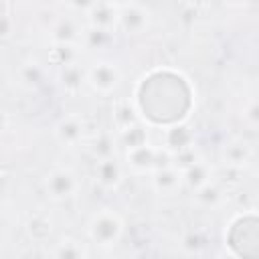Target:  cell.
Listing matches in <instances>:
<instances>
[{"mask_svg": "<svg viewBox=\"0 0 259 259\" xmlns=\"http://www.w3.org/2000/svg\"><path fill=\"white\" fill-rule=\"evenodd\" d=\"M115 138H117V144L123 148V152L130 150V148H136V146H142V144L152 142L150 140V134H148V127L142 121L132 123V125H127L123 130H117L115 132Z\"/></svg>", "mask_w": 259, "mask_h": 259, "instance_id": "obj_19", "label": "cell"}, {"mask_svg": "<svg viewBox=\"0 0 259 259\" xmlns=\"http://www.w3.org/2000/svg\"><path fill=\"white\" fill-rule=\"evenodd\" d=\"M111 117H113V132L123 130V127L132 125V123H138V121H140V117H138L136 109H134L127 101H119V103L113 107Z\"/></svg>", "mask_w": 259, "mask_h": 259, "instance_id": "obj_22", "label": "cell"}, {"mask_svg": "<svg viewBox=\"0 0 259 259\" xmlns=\"http://www.w3.org/2000/svg\"><path fill=\"white\" fill-rule=\"evenodd\" d=\"M42 67L38 63H22V67L18 69V77L24 85L28 87H36L42 81Z\"/></svg>", "mask_w": 259, "mask_h": 259, "instance_id": "obj_24", "label": "cell"}, {"mask_svg": "<svg viewBox=\"0 0 259 259\" xmlns=\"http://www.w3.org/2000/svg\"><path fill=\"white\" fill-rule=\"evenodd\" d=\"M85 28L87 26L79 14L63 8L47 28V36L51 47H81Z\"/></svg>", "mask_w": 259, "mask_h": 259, "instance_id": "obj_4", "label": "cell"}, {"mask_svg": "<svg viewBox=\"0 0 259 259\" xmlns=\"http://www.w3.org/2000/svg\"><path fill=\"white\" fill-rule=\"evenodd\" d=\"M253 146L249 140L245 138H231L227 140L223 146H221V152H219V158L221 162L227 166V168H233V170H241L245 166L251 164L253 160Z\"/></svg>", "mask_w": 259, "mask_h": 259, "instance_id": "obj_11", "label": "cell"}, {"mask_svg": "<svg viewBox=\"0 0 259 259\" xmlns=\"http://www.w3.org/2000/svg\"><path fill=\"white\" fill-rule=\"evenodd\" d=\"M117 30L127 36L146 34L152 26V12L138 2H117Z\"/></svg>", "mask_w": 259, "mask_h": 259, "instance_id": "obj_6", "label": "cell"}, {"mask_svg": "<svg viewBox=\"0 0 259 259\" xmlns=\"http://www.w3.org/2000/svg\"><path fill=\"white\" fill-rule=\"evenodd\" d=\"M115 42V32H107V30H93V28H85V36L81 47L85 51H105Z\"/></svg>", "mask_w": 259, "mask_h": 259, "instance_id": "obj_21", "label": "cell"}, {"mask_svg": "<svg viewBox=\"0 0 259 259\" xmlns=\"http://www.w3.org/2000/svg\"><path fill=\"white\" fill-rule=\"evenodd\" d=\"M81 18L87 28L117 32V2H87Z\"/></svg>", "mask_w": 259, "mask_h": 259, "instance_id": "obj_9", "label": "cell"}, {"mask_svg": "<svg viewBox=\"0 0 259 259\" xmlns=\"http://www.w3.org/2000/svg\"><path fill=\"white\" fill-rule=\"evenodd\" d=\"M125 172H127V168L117 156L95 160L93 168H91V176H93L95 184L105 192L119 190V186L125 182Z\"/></svg>", "mask_w": 259, "mask_h": 259, "instance_id": "obj_8", "label": "cell"}, {"mask_svg": "<svg viewBox=\"0 0 259 259\" xmlns=\"http://www.w3.org/2000/svg\"><path fill=\"white\" fill-rule=\"evenodd\" d=\"M182 176H184V186L190 188L192 192H196L198 188H202L214 180V168L210 162H206L204 158L198 156L190 166H186L182 170Z\"/></svg>", "mask_w": 259, "mask_h": 259, "instance_id": "obj_15", "label": "cell"}, {"mask_svg": "<svg viewBox=\"0 0 259 259\" xmlns=\"http://www.w3.org/2000/svg\"><path fill=\"white\" fill-rule=\"evenodd\" d=\"M194 202L204 210L221 208L225 204V190L217 180H212L210 184H206L194 192Z\"/></svg>", "mask_w": 259, "mask_h": 259, "instance_id": "obj_18", "label": "cell"}, {"mask_svg": "<svg viewBox=\"0 0 259 259\" xmlns=\"http://www.w3.org/2000/svg\"><path fill=\"white\" fill-rule=\"evenodd\" d=\"M53 227H55V223H53L51 214L45 212V210H36V212H32V214H28V219H26V223H24L26 235H28L32 241H36V243L49 241V237L53 235Z\"/></svg>", "mask_w": 259, "mask_h": 259, "instance_id": "obj_17", "label": "cell"}, {"mask_svg": "<svg viewBox=\"0 0 259 259\" xmlns=\"http://www.w3.org/2000/svg\"><path fill=\"white\" fill-rule=\"evenodd\" d=\"M81 51H83V47H51L49 61L57 69H63V67L81 63Z\"/></svg>", "mask_w": 259, "mask_h": 259, "instance_id": "obj_20", "label": "cell"}, {"mask_svg": "<svg viewBox=\"0 0 259 259\" xmlns=\"http://www.w3.org/2000/svg\"><path fill=\"white\" fill-rule=\"evenodd\" d=\"M117 138H115V132H109V130H99V132H93L85 144V148L89 150L93 162L95 160H103V158H111V156H117Z\"/></svg>", "mask_w": 259, "mask_h": 259, "instance_id": "obj_14", "label": "cell"}, {"mask_svg": "<svg viewBox=\"0 0 259 259\" xmlns=\"http://www.w3.org/2000/svg\"><path fill=\"white\" fill-rule=\"evenodd\" d=\"M81 178L67 166H55L42 176V190L51 202H69L81 192Z\"/></svg>", "mask_w": 259, "mask_h": 259, "instance_id": "obj_3", "label": "cell"}, {"mask_svg": "<svg viewBox=\"0 0 259 259\" xmlns=\"http://www.w3.org/2000/svg\"><path fill=\"white\" fill-rule=\"evenodd\" d=\"M241 119L247 127L251 130H259V97H249L243 105H241Z\"/></svg>", "mask_w": 259, "mask_h": 259, "instance_id": "obj_23", "label": "cell"}, {"mask_svg": "<svg viewBox=\"0 0 259 259\" xmlns=\"http://www.w3.org/2000/svg\"><path fill=\"white\" fill-rule=\"evenodd\" d=\"M123 164L132 174L138 176H152L156 170L174 164V158L164 148L148 142L123 152Z\"/></svg>", "mask_w": 259, "mask_h": 259, "instance_id": "obj_2", "label": "cell"}, {"mask_svg": "<svg viewBox=\"0 0 259 259\" xmlns=\"http://www.w3.org/2000/svg\"><path fill=\"white\" fill-rule=\"evenodd\" d=\"M85 235L97 249L111 251L121 243L125 235V221L111 206L97 208L85 223Z\"/></svg>", "mask_w": 259, "mask_h": 259, "instance_id": "obj_1", "label": "cell"}, {"mask_svg": "<svg viewBox=\"0 0 259 259\" xmlns=\"http://www.w3.org/2000/svg\"><path fill=\"white\" fill-rule=\"evenodd\" d=\"M148 178H150V184H152L154 192H156V194H162V196H174V194H178L182 188H186V186H184L182 170L176 168L174 164L156 170V172H154L152 176H148Z\"/></svg>", "mask_w": 259, "mask_h": 259, "instance_id": "obj_12", "label": "cell"}, {"mask_svg": "<svg viewBox=\"0 0 259 259\" xmlns=\"http://www.w3.org/2000/svg\"><path fill=\"white\" fill-rule=\"evenodd\" d=\"M123 83V71L111 59H95L87 65V87L103 97L117 93Z\"/></svg>", "mask_w": 259, "mask_h": 259, "instance_id": "obj_5", "label": "cell"}, {"mask_svg": "<svg viewBox=\"0 0 259 259\" xmlns=\"http://www.w3.org/2000/svg\"><path fill=\"white\" fill-rule=\"evenodd\" d=\"M57 79L65 93L77 95L87 85V65L75 63V65L63 67V69H57Z\"/></svg>", "mask_w": 259, "mask_h": 259, "instance_id": "obj_16", "label": "cell"}, {"mask_svg": "<svg viewBox=\"0 0 259 259\" xmlns=\"http://www.w3.org/2000/svg\"><path fill=\"white\" fill-rule=\"evenodd\" d=\"M10 10H12V6H10L8 2H2V18H0V34H2V38H4V40H8V38L12 36V32H14V28H16V22H14V18H12V14H10Z\"/></svg>", "mask_w": 259, "mask_h": 259, "instance_id": "obj_25", "label": "cell"}, {"mask_svg": "<svg viewBox=\"0 0 259 259\" xmlns=\"http://www.w3.org/2000/svg\"><path fill=\"white\" fill-rule=\"evenodd\" d=\"M49 259H89V247L79 237L63 235L53 241L49 249Z\"/></svg>", "mask_w": 259, "mask_h": 259, "instance_id": "obj_13", "label": "cell"}, {"mask_svg": "<svg viewBox=\"0 0 259 259\" xmlns=\"http://www.w3.org/2000/svg\"><path fill=\"white\" fill-rule=\"evenodd\" d=\"M194 142H196L194 127L186 121H178L160 130V148H164L172 156L194 150Z\"/></svg>", "mask_w": 259, "mask_h": 259, "instance_id": "obj_10", "label": "cell"}, {"mask_svg": "<svg viewBox=\"0 0 259 259\" xmlns=\"http://www.w3.org/2000/svg\"><path fill=\"white\" fill-rule=\"evenodd\" d=\"M217 259H243V257H239V255L233 253L231 249H225V251H221V253L217 255Z\"/></svg>", "mask_w": 259, "mask_h": 259, "instance_id": "obj_26", "label": "cell"}, {"mask_svg": "<svg viewBox=\"0 0 259 259\" xmlns=\"http://www.w3.org/2000/svg\"><path fill=\"white\" fill-rule=\"evenodd\" d=\"M53 136L59 146H63L67 150H75V148H83L87 144L91 132L87 127V121L81 115L69 113V115H63L53 125Z\"/></svg>", "mask_w": 259, "mask_h": 259, "instance_id": "obj_7", "label": "cell"}]
</instances>
